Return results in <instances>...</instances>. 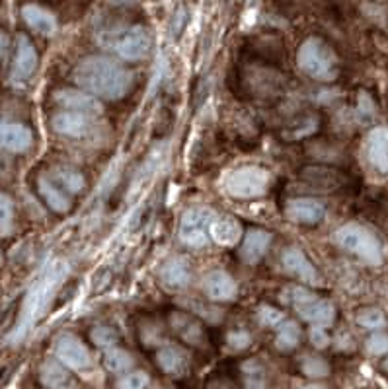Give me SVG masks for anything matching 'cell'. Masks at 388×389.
Returning a JSON list of instances; mask_svg holds the SVG:
<instances>
[{"label": "cell", "mask_w": 388, "mask_h": 389, "mask_svg": "<svg viewBox=\"0 0 388 389\" xmlns=\"http://www.w3.org/2000/svg\"><path fill=\"white\" fill-rule=\"evenodd\" d=\"M203 292L211 302H232L239 296V282L222 268H213L203 277Z\"/></svg>", "instance_id": "cell-10"}, {"label": "cell", "mask_w": 388, "mask_h": 389, "mask_svg": "<svg viewBox=\"0 0 388 389\" xmlns=\"http://www.w3.org/2000/svg\"><path fill=\"white\" fill-rule=\"evenodd\" d=\"M367 353L373 356L388 355V335L384 331H375L369 339H367Z\"/></svg>", "instance_id": "cell-37"}, {"label": "cell", "mask_w": 388, "mask_h": 389, "mask_svg": "<svg viewBox=\"0 0 388 389\" xmlns=\"http://www.w3.org/2000/svg\"><path fill=\"white\" fill-rule=\"evenodd\" d=\"M334 240L342 250L357 255L367 265L377 267V265L382 263V247H380V242L377 240V236L370 232V230H367L365 226L349 222V224H345L335 230Z\"/></svg>", "instance_id": "cell-5"}, {"label": "cell", "mask_w": 388, "mask_h": 389, "mask_svg": "<svg viewBox=\"0 0 388 389\" xmlns=\"http://www.w3.org/2000/svg\"><path fill=\"white\" fill-rule=\"evenodd\" d=\"M384 368H387V370H388V360H387V362H384Z\"/></svg>", "instance_id": "cell-44"}, {"label": "cell", "mask_w": 388, "mask_h": 389, "mask_svg": "<svg viewBox=\"0 0 388 389\" xmlns=\"http://www.w3.org/2000/svg\"><path fill=\"white\" fill-rule=\"evenodd\" d=\"M150 47H152V37L149 29L142 26H133L115 41L114 49L123 61L137 62L149 55Z\"/></svg>", "instance_id": "cell-9"}, {"label": "cell", "mask_w": 388, "mask_h": 389, "mask_svg": "<svg viewBox=\"0 0 388 389\" xmlns=\"http://www.w3.org/2000/svg\"><path fill=\"white\" fill-rule=\"evenodd\" d=\"M74 82L88 94L117 102L131 90L133 74L109 57L92 55L76 64Z\"/></svg>", "instance_id": "cell-1"}, {"label": "cell", "mask_w": 388, "mask_h": 389, "mask_svg": "<svg viewBox=\"0 0 388 389\" xmlns=\"http://www.w3.org/2000/svg\"><path fill=\"white\" fill-rule=\"evenodd\" d=\"M300 370L305 376H309V378H326L328 374H330V366L324 358H320V356H314V355H309L302 358V362H300Z\"/></svg>", "instance_id": "cell-32"}, {"label": "cell", "mask_w": 388, "mask_h": 389, "mask_svg": "<svg viewBox=\"0 0 388 389\" xmlns=\"http://www.w3.org/2000/svg\"><path fill=\"white\" fill-rule=\"evenodd\" d=\"M57 104L62 105L67 111H79L86 113V115H98L102 113V104L98 102L96 95L88 94L84 90H76V88H62L55 94Z\"/></svg>", "instance_id": "cell-17"}, {"label": "cell", "mask_w": 388, "mask_h": 389, "mask_svg": "<svg viewBox=\"0 0 388 389\" xmlns=\"http://www.w3.org/2000/svg\"><path fill=\"white\" fill-rule=\"evenodd\" d=\"M22 18L36 34L45 35V37H51V35L57 34V27H59L57 26V18L49 10L41 8L37 4H26L22 8Z\"/></svg>", "instance_id": "cell-23"}, {"label": "cell", "mask_w": 388, "mask_h": 389, "mask_svg": "<svg viewBox=\"0 0 388 389\" xmlns=\"http://www.w3.org/2000/svg\"><path fill=\"white\" fill-rule=\"evenodd\" d=\"M257 320L264 327H279L283 321H285V313L281 310H277L275 306H260L257 310Z\"/></svg>", "instance_id": "cell-35"}, {"label": "cell", "mask_w": 388, "mask_h": 389, "mask_svg": "<svg viewBox=\"0 0 388 389\" xmlns=\"http://www.w3.org/2000/svg\"><path fill=\"white\" fill-rule=\"evenodd\" d=\"M272 183V173L262 165H240L225 173L221 179L222 191L239 200H252L264 197Z\"/></svg>", "instance_id": "cell-4"}, {"label": "cell", "mask_w": 388, "mask_h": 389, "mask_svg": "<svg viewBox=\"0 0 388 389\" xmlns=\"http://www.w3.org/2000/svg\"><path fill=\"white\" fill-rule=\"evenodd\" d=\"M150 383L149 374L142 370L125 374L121 380L117 381V389H147Z\"/></svg>", "instance_id": "cell-36"}, {"label": "cell", "mask_w": 388, "mask_h": 389, "mask_svg": "<svg viewBox=\"0 0 388 389\" xmlns=\"http://www.w3.org/2000/svg\"><path fill=\"white\" fill-rule=\"evenodd\" d=\"M6 47H8V37H6V34L0 32V57H2V53L6 51Z\"/></svg>", "instance_id": "cell-41"}, {"label": "cell", "mask_w": 388, "mask_h": 389, "mask_svg": "<svg viewBox=\"0 0 388 389\" xmlns=\"http://www.w3.org/2000/svg\"><path fill=\"white\" fill-rule=\"evenodd\" d=\"M326 214V207L312 197L289 199L285 205V217L295 224H318Z\"/></svg>", "instance_id": "cell-14"}, {"label": "cell", "mask_w": 388, "mask_h": 389, "mask_svg": "<svg viewBox=\"0 0 388 389\" xmlns=\"http://www.w3.org/2000/svg\"><path fill=\"white\" fill-rule=\"evenodd\" d=\"M297 67L307 76L320 82H332L337 76V57L334 49L320 37L302 41L297 53Z\"/></svg>", "instance_id": "cell-3"}, {"label": "cell", "mask_w": 388, "mask_h": 389, "mask_svg": "<svg viewBox=\"0 0 388 389\" xmlns=\"http://www.w3.org/2000/svg\"><path fill=\"white\" fill-rule=\"evenodd\" d=\"M37 69V51L34 43L27 39L26 35H18L16 43V57L10 72V82L12 84H24L26 80L34 76Z\"/></svg>", "instance_id": "cell-12"}, {"label": "cell", "mask_w": 388, "mask_h": 389, "mask_svg": "<svg viewBox=\"0 0 388 389\" xmlns=\"http://www.w3.org/2000/svg\"><path fill=\"white\" fill-rule=\"evenodd\" d=\"M227 343L234 350H244V348L252 345V335L248 331H244V329H234V331H230L229 335H227Z\"/></svg>", "instance_id": "cell-38"}, {"label": "cell", "mask_w": 388, "mask_h": 389, "mask_svg": "<svg viewBox=\"0 0 388 389\" xmlns=\"http://www.w3.org/2000/svg\"><path fill=\"white\" fill-rule=\"evenodd\" d=\"M365 156L370 168L380 175H388V129L375 127L365 140Z\"/></svg>", "instance_id": "cell-15"}, {"label": "cell", "mask_w": 388, "mask_h": 389, "mask_svg": "<svg viewBox=\"0 0 388 389\" xmlns=\"http://www.w3.org/2000/svg\"><path fill=\"white\" fill-rule=\"evenodd\" d=\"M55 356L57 360L74 372H84L92 366V355L90 348L76 335L62 333L55 341Z\"/></svg>", "instance_id": "cell-8"}, {"label": "cell", "mask_w": 388, "mask_h": 389, "mask_svg": "<svg viewBox=\"0 0 388 389\" xmlns=\"http://www.w3.org/2000/svg\"><path fill=\"white\" fill-rule=\"evenodd\" d=\"M242 370L246 374V389H267V381H265L264 368L257 360H248Z\"/></svg>", "instance_id": "cell-33"}, {"label": "cell", "mask_w": 388, "mask_h": 389, "mask_svg": "<svg viewBox=\"0 0 388 389\" xmlns=\"http://www.w3.org/2000/svg\"><path fill=\"white\" fill-rule=\"evenodd\" d=\"M217 212L209 207L187 208L180 220V240L192 250H201L211 242V224Z\"/></svg>", "instance_id": "cell-7"}, {"label": "cell", "mask_w": 388, "mask_h": 389, "mask_svg": "<svg viewBox=\"0 0 388 389\" xmlns=\"http://www.w3.org/2000/svg\"><path fill=\"white\" fill-rule=\"evenodd\" d=\"M209 233H211L213 242L219 243L222 247H234L244 238L240 222L230 214H217L213 220Z\"/></svg>", "instance_id": "cell-21"}, {"label": "cell", "mask_w": 388, "mask_h": 389, "mask_svg": "<svg viewBox=\"0 0 388 389\" xmlns=\"http://www.w3.org/2000/svg\"><path fill=\"white\" fill-rule=\"evenodd\" d=\"M34 144V132L22 123L0 121V150L24 154Z\"/></svg>", "instance_id": "cell-13"}, {"label": "cell", "mask_w": 388, "mask_h": 389, "mask_svg": "<svg viewBox=\"0 0 388 389\" xmlns=\"http://www.w3.org/2000/svg\"><path fill=\"white\" fill-rule=\"evenodd\" d=\"M39 378L45 388L49 389H69L72 385L69 368L62 366L59 360H45L39 370Z\"/></svg>", "instance_id": "cell-26"}, {"label": "cell", "mask_w": 388, "mask_h": 389, "mask_svg": "<svg viewBox=\"0 0 388 389\" xmlns=\"http://www.w3.org/2000/svg\"><path fill=\"white\" fill-rule=\"evenodd\" d=\"M160 282L168 290H184L192 280V265L185 257H170L159 271Z\"/></svg>", "instance_id": "cell-18"}, {"label": "cell", "mask_w": 388, "mask_h": 389, "mask_svg": "<svg viewBox=\"0 0 388 389\" xmlns=\"http://www.w3.org/2000/svg\"><path fill=\"white\" fill-rule=\"evenodd\" d=\"M2 261H4V255H2V247H0V265H2Z\"/></svg>", "instance_id": "cell-43"}, {"label": "cell", "mask_w": 388, "mask_h": 389, "mask_svg": "<svg viewBox=\"0 0 388 389\" xmlns=\"http://www.w3.org/2000/svg\"><path fill=\"white\" fill-rule=\"evenodd\" d=\"M310 343L316 346V348H326V346L330 345V337H328L326 327L312 325V329H310Z\"/></svg>", "instance_id": "cell-40"}, {"label": "cell", "mask_w": 388, "mask_h": 389, "mask_svg": "<svg viewBox=\"0 0 388 389\" xmlns=\"http://www.w3.org/2000/svg\"><path fill=\"white\" fill-rule=\"evenodd\" d=\"M51 127L57 135L69 137V139H86L92 135V115L79 111H59L51 119Z\"/></svg>", "instance_id": "cell-11"}, {"label": "cell", "mask_w": 388, "mask_h": 389, "mask_svg": "<svg viewBox=\"0 0 388 389\" xmlns=\"http://www.w3.org/2000/svg\"><path fill=\"white\" fill-rule=\"evenodd\" d=\"M170 325H172L178 337L184 339L185 343H189V345L194 346H201L205 343L203 325L195 320L192 313H187V311L170 313Z\"/></svg>", "instance_id": "cell-20"}, {"label": "cell", "mask_w": 388, "mask_h": 389, "mask_svg": "<svg viewBox=\"0 0 388 389\" xmlns=\"http://www.w3.org/2000/svg\"><path fill=\"white\" fill-rule=\"evenodd\" d=\"M357 113H359V119L363 123H369L373 117H375V113H377V107L373 104V100H370L369 94H359V105H357Z\"/></svg>", "instance_id": "cell-39"}, {"label": "cell", "mask_w": 388, "mask_h": 389, "mask_svg": "<svg viewBox=\"0 0 388 389\" xmlns=\"http://www.w3.org/2000/svg\"><path fill=\"white\" fill-rule=\"evenodd\" d=\"M300 177L316 189H335L342 185L340 173L324 165H307L300 170Z\"/></svg>", "instance_id": "cell-25"}, {"label": "cell", "mask_w": 388, "mask_h": 389, "mask_svg": "<svg viewBox=\"0 0 388 389\" xmlns=\"http://www.w3.org/2000/svg\"><path fill=\"white\" fill-rule=\"evenodd\" d=\"M55 177H57V182L61 183L62 189H67L69 193H80L86 185L84 175L76 170H71V168H59L55 172Z\"/></svg>", "instance_id": "cell-30"}, {"label": "cell", "mask_w": 388, "mask_h": 389, "mask_svg": "<svg viewBox=\"0 0 388 389\" xmlns=\"http://www.w3.org/2000/svg\"><path fill=\"white\" fill-rule=\"evenodd\" d=\"M357 323L363 329H369V331H380L387 325V318L379 308H363L357 311Z\"/></svg>", "instance_id": "cell-31"}, {"label": "cell", "mask_w": 388, "mask_h": 389, "mask_svg": "<svg viewBox=\"0 0 388 389\" xmlns=\"http://www.w3.org/2000/svg\"><path fill=\"white\" fill-rule=\"evenodd\" d=\"M156 362L170 376H184L189 368V355L182 346L164 345L156 353Z\"/></svg>", "instance_id": "cell-22"}, {"label": "cell", "mask_w": 388, "mask_h": 389, "mask_svg": "<svg viewBox=\"0 0 388 389\" xmlns=\"http://www.w3.org/2000/svg\"><path fill=\"white\" fill-rule=\"evenodd\" d=\"M14 232V200L0 191V238Z\"/></svg>", "instance_id": "cell-29"}, {"label": "cell", "mask_w": 388, "mask_h": 389, "mask_svg": "<svg viewBox=\"0 0 388 389\" xmlns=\"http://www.w3.org/2000/svg\"><path fill=\"white\" fill-rule=\"evenodd\" d=\"M291 302L295 311L310 325L330 327L335 320V306L326 298H320L305 286L293 288Z\"/></svg>", "instance_id": "cell-6"}, {"label": "cell", "mask_w": 388, "mask_h": 389, "mask_svg": "<svg viewBox=\"0 0 388 389\" xmlns=\"http://www.w3.org/2000/svg\"><path fill=\"white\" fill-rule=\"evenodd\" d=\"M37 189H39V195H41L45 203H47V207L51 208L53 212L65 214V212L71 210V199L65 195V189H62L61 185H57L51 177L39 175V179H37Z\"/></svg>", "instance_id": "cell-24"}, {"label": "cell", "mask_w": 388, "mask_h": 389, "mask_svg": "<svg viewBox=\"0 0 388 389\" xmlns=\"http://www.w3.org/2000/svg\"><path fill=\"white\" fill-rule=\"evenodd\" d=\"M104 364H106V368L112 374H123L133 366V356L123 348L114 346V348H107L106 350Z\"/></svg>", "instance_id": "cell-28"}, {"label": "cell", "mask_w": 388, "mask_h": 389, "mask_svg": "<svg viewBox=\"0 0 388 389\" xmlns=\"http://www.w3.org/2000/svg\"><path fill=\"white\" fill-rule=\"evenodd\" d=\"M92 341L94 345L100 346V348H114L119 343V335L114 327L109 325H98V327L92 329Z\"/></svg>", "instance_id": "cell-34"}, {"label": "cell", "mask_w": 388, "mask_h": 389, "mask_svg": "<svg viewBox=\"0 0 388 389\" xmlns=\"http://www.w3.org/2000/svg\"><path fill=\"white\" fill-rule=\"evenodd\" d=\"M300 335H302V331H300V325L297 321L293 320H285L277 327V335H275V346L283 350V353H291L295 350L300 343Z\"/></svg>", "instance_id": "cell-27"}, {"label": "cell", "mask_w": 388, "mask_h": 389, "mask_svg": "<svg viewBox=\"0 0 388 389\" xmlns=\"http://www.w3.org/2000/svg\"><path fill=\"white\" fill-rule=\"evenodd\" d=\"M281 263L283 267L299 278L300 282H305V285H320L318 268L312 265V261L307 257V253L299 250V247H289V250L283 251Z\"/></svg>", "instance_id": "cell-16"}, {"label": "cell", "mask_w": 388, "mask_h": 389, "mask_svg": "<svg viewBox=\"0 0 388 389\" xmlns=\"http://www.w3.org/2000/svg\"><path fill=\"white\" fill-rule=\"evenodd\" d=\"M272 240H274V236L269 232H265L262 228H250L242 238L240 257L246 261L248 265H256L265 257V253L272 245Z\"/></svg>", "instance_id": "cell-19"}, {"label": "cell", "mask_w": 388, "mask_h": 389, "mask_svg": "<svg viewBox=\"0 0 388 389\" xmlns=\"http://www.w3.org/2000/svg\"><path fill=\"white\" fill-rule=\"evenodd\" d=\"M69 277V265L65 261H55L51 263L47 271L41 277L37 278L34 286L29 288L22 311H20V320L16 323V329L10 335V343H20L24 341L27 333L36 327V323L44 318L49 306L53 302V298L59 292L61 285Z\"/></svg>", "instance_id": "cell-2"}, {"label": "cell", "mask_w": 388, "mask_h": 389, "mask_svg": "<svg viewBox=\"0 0 388 389\" xmlns=\"http://www.w3.org/2000/svg\"><path fill=\"white\" fill-rule=\"evenodd\" d=\"M300 389H328V388L320 385V383H309V385H305V388H300Z\"/></svg>", "instance_id": "cell-42"}]
</instances>
